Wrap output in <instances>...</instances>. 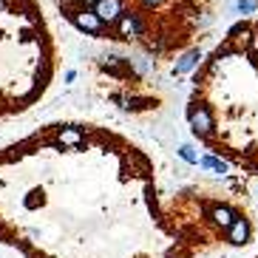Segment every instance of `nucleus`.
Instances as JSON below:
<instances>
[{
  "label": "nucleus",
  "mask_w": 258,
  "mask_h": 258,
  "mask_svg": "<svg viewBox=\"0 0 258 258\" xmlns=\"http://www.w3.org/2000/svg\"><path fill=\"white\" fill-rule=\"evenodd\" d=\"M187 122H190V131H193L202 142H207V139L213 137V131H216V116H213V111L205 102H193V105L187 108Z\"/></svg>",
  "instance_id": "f257e3e1"
},
{
  "label": "nucleus",
  "mask_w": 258,
  "mask_h": 258,
  "mask_svg": "<svg viewBox=\"0 0 258 258\" xmlns=\"http://www.w3.org/2000/svg\"><path fill=\"white\" fill-rule=\"evenodd\" d=\"M71 23L80 31L91 34V37H99V34L105 31V20H102L97 12H91V9H74V12H71Z\"/></svg>",
  "instance_id": "f03ea898"
},
{
  "label": "nucleus",
  "mask_w": 258,
  "mask_h": 258,
  "mask_svg": "<svg viewBox=\"0 0 258 258\" xmlns=\"http://www.w3.org/2000/svg\"><path fill=\"white\" fill-rule=\"evenodd\" d=\"M116 34L119 37H125V40H134V37H142L145 34V20H142V15H137V12H122L119 15V20H116Z\"/></svg>",
  "instance_id": "7ed1b4c3"
},
{
  "label": "nucleus",
  "mask_w": 258,
  "mask_h": 258,
  "mask_svg": "<svg viewBox=\"0 0 258 258\" xmlns=\"http://www.w3.org/2000/svg\"><path fill=\"white\" fill-rule=\"evenodd\" d=\"M85 139H88V134H85L80 125H62V128H57L51 142L57 145V148H80Z\"/></svg>",
  "instance_id": "20e7f679"
},
{
  "label": "nucleus",
  "mask_w": 258,
  "mask_h": 258,
  "mask_svg": "<svg viewBox=\"0 0 258 258\" xmlns=\"http://www.w3.org/2000/svg\"><path fill=\"white\" fill-rule=\"evenodd\" d=\"M94 12H97L108 26H111V23L119 20V15L125 12V6H122V0H99L97 6H94Z\"/></svg>",
  "instance_id": "39448f33"
},
{
  "label": "nucleus",
  "mask_w": 258,
  "mask_h": 258,
  "mask_svg": "<svg viewBox=\"0 0 258 258\" xmlns=\"http://www.w3.org/2000/svg\"><path fill=\"white\" fill-rule=\"evenodd\" d=\"M202 60H205V54L199 51V48H193V51L182 54V57H179V62L173 66V77H182V74H187V71H193Z\"/></svg>",
  "instance_id": "423d86ee"
},
{
  "label": "nucleus",
  "mask_w": 258,
  "mask_h": 258,
  "mask_svg": "<svg viewBox=\"0 0 258 258\" xmlns=\"http://www.w3.org/2000/svg\"><path fill=\"white\" fill-rule=\"evenodd\" d=\"M230 40H233L235 46H250V40H252V29L247 23H238L230 29Z\"/></svg>",
  "instance_id": "0eeeda50"
},
{
  "label": "nucleus",
  "mask_w": 258,
  "mask_h": 258,
  "mask_svg": "<svg viewBox=\"0 0 258 258\" xmlns=\"http://www.w3.org/2000/svg\"><path fill=\"white\" fill-rule=\"evenodd\" d=\"M235 9H238L241 15H252V12H258V0H238Z\"/></svg>",
  "instance_id": "6e6552de"
},
{
  "label": "nucleus",
  "mask_w": 258,
  "mask_h": 258,
  "mask_svg": "<svg viewBox=\"0 0 258 258\" xmlns=\"http://www.w3.org/2000/svg\"><path fill=\"white\" fill-rule=\"evenodd\" d=\"M179 156H182L184 162H190V165H196V162H199L196 151H193V148H190V145H182V148H179Z\"/></svg>",
  "instance_id": "1a4fd4ad"
},
{
  "label": "nucleus",
  "mask_w": 258,
  "mask_h": 258,
  "mask_svg": "<svg viewBox=\"0 0 258 258\" xmlns=\"http://www.w3.org/2000/svg\"><path fill=\"white\" fill-rule=\"evenodd\" d=\"M74 80H77V71L69 69V71H66V83H74Z\"/></svg>",
  "instance_id": "9d476101"
},
{
  "label": "nucleus",
  "mask_w": 258,
  "mask_h": 258,
  "mask_svg": "<svg viewBox=\"0 0 258 258\" xmlns=\"http://www.w3.org/2000/svg\"><path fill=\"white\" fill-rule=\"evenodd\" d=\"M142 3H145V6H148V9H153V6H162L165 0H142Z\"/></svg>",
  "instance_id": "9b49d317"
},
{
  "label": "nucleus",
  "mask_w": 258,
  "mask_h": 258,
  "mask_svg": "<svg viewBox=\"0 0 258 258\" xmlns=\"http://www.w3.org/2000/svg\"><path fill=\"white\" fill-rule=\"evenodd\" d=\"M250 48L258 54V34H252V40H250Z\"/></svg>",
  "instance_id": "f8f14e48"
},
{
  "label": "nucleus",
  "mask_w": 258,
  "mask_h": 258,
  "mask_svg": "<svg viewBox=\"0 0 258 258\" xmlns=\"http://www.w3.org/2000/svg\"><path fill=\"white\" fill-rule=\"evenodd\" d=\"M80 3H83V6H97L99 0H80Z\"/></svg>",
  "instance_id": "ddd939ff"
},
{
  "label": "nucleus",
  "mask_w": 258,
  "mask_h": 258,
  "mask_svg": "<svg viewBox=\"0 0 258 258\" xmlns=\"http://www.w3.org/2000/svg\"><path fill=\"white\" fill-rule=\"evenodd\" d=\"M71 3H74V0H62V6H71Z\"/></svg>",
  "instance_id": "4468645a"
},
{
  "label": "nucleus",
  "mask_w": 258,
  "mask_h": 258,
  "mask_svg": "<svg viewBox=\"0 0 258 258\" xmlns=\"http://www.w3.org/2000/svg\"><path fill=\"white\" fill-rule=\"evenodd\" d=\"M255 258H258V255H255Z\"/></svg>",
  "instance_id": "2eb2a0df"
}]
</instances>
